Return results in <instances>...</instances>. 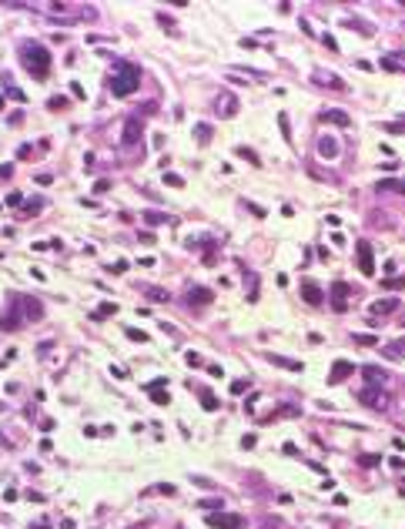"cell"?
<instances>
[{
	"label": "cell",
	"mask_w": 405,
	"mask_h": 529,
	"mask_svg": "<svg viewBox=\"0 0 405 529\" xmlns=\"http://www.w3.org/2000/svg\"><path fill=\"white\" fill-rule=\"evenodd\" d=\"M382 355H385V359H405V342H395V345H385V348H382Z\"/></svg>",
	"instance_id": "obj_19"
},
{
	"label": "cell",
	"mask_w": 405,
	"mask_h": 529,
	"mask_svg": "<svg viewBox=\"0 0 405 529\" xmlns=\"http://www.w3.org/2000/svg\"><path fill=\"white\" fill-rule=\"evenodd\" d=\"M301 298H305V302H308V305H322V302H325V295H322V288H318V285H315V282H305V285H301Z\"/></svg>",
	"instance_id": "obj_10"
},
{
	"label": "cell",
	"mask_w": 405,
	"mask_h": 529,
	"mask_svg": "<svg viewBox=\"0 0 405 529\" xmlns=\"http://www.w3.org/2000/svg\"><path fill=\"white\" fill-rule=\"evenodd\" d=\"M144 221H151V225H161V221H167V214H161V211H144Z\"/></svg>",
	"instance_id": "obj_27"
},
{
	"label": "cell",
	"mask_w": 405,
	"mask_h": 529,
	"mask_svg": "<svg viewBox=\"0 0 405 529\" xmlns=\"http://www.w3.org/2000/svg\"><path fill=\"white\" fill-rule=\"evenodd\" d=\"M375 188H378V191H399V194H405V178H382Z\"/></svg>",
	"instance_id": "obj_17"
},
{
	"label": "cell",
	"mask_w": 405,
	"mask_h": 529,
	"mask_svg": "<svg viewBox=\"0 0 405 529\" xmlns=\"http://www.w3.org/2000/svg\"><path fill=\"white\" fill-rule=\"evenodd\" d=\"M141 84V67L134 64H117V74H110V94L114 97H128L137 91Z\"/></svg>",
	"instance_id": "obj_1"
},
{
	"label": "cell",
	"mask_w": 405,
	"mask_h": 529,
	"mask_svg": "<svg viewBox=\"0 0 405 529\" xmlns=\"http://www.w3.org/2000/svg\"><path fill=\"white\" fill-rule=\"evenodd\" d=\"M322 121H325V124H335V128H351V117L345 111H338V107L322 111Z\"/></svg>",
	"instance_id": "obj_8"
},
{
	"label": "cell",
	"mask_w": 405,
	"mask_h": 529,
	"mask_svg": "<svg viewBox=\"0 0 405 529\" xmlns=\"http://www.w3.org/2000/svg\"><path fill=\"white\" fill-rule=\"evenodd\" d=\"M244 208L251 211V214H255V218H261V214H265V208H258V205H251V201H248V205H244Z\"/></svg>",
	"instance_id": "obj_37"
},
{
	"label": "cell",
	"mask_w": 405,
	"mask_h": 529,
	"mask_svg": "<svg viewBox=\"0 0 405 529\" xmlns=\"http://www.w3.org/2000/svg\"><path fill=\"white\" fill-rule=\"evenodd\" d=\"M244 389H248V382H231V392H235V396H241Z\"/></svg>",
	"instance_id": "obj_36"
},
{
	"label": "cell",
	"mask_w": 405,
	"mask_h": 529,
	"mask_svg": "<svg viewBox=\"0 0 405 529\" xmlns=\"http://www.w3.org/2000/svg\"><path fill=\"white\" fill-rule=\"evenodd\" d=\"M188 302L191 305H208L211 302V291H208V288H188Z\"/></svg>",
	"instance_id": "obj_18"
},
{
	"label": "cell",
	"mask_w": 405,
	"mask_h": 529,
	"mask_svg": "<svg viewBox=\"0 0 405 529\" xmlns=\"http://www.w3.org/2000/svg\"><path fill=\"white\" fill-rule=\"evenodd\" d=\"M208 526H215V529H241L244 519L235 516V512H215V516H208Z\"/></svg>",
	"instance_id": "obj_4"
},
{
	"label": "cell",
	"mask_w": 405,
	"mask_h": 529,
	"mask_svg": "<svg viewBox=\"0 0 405 529\" xmlns=\"http://www.w3.org/2000/svg\"><path fill=\"white\" fill-rule=\"evenodd\" d=\"M128 339H134V342H147V335H144V332H137V328H128Z\"/></svg>",
	"instance_id": "obj_33"
},
{
	"label": "cell",
	"mask_w": 405,
	"mask_h": 529,
	"mask_svg": "<svg viewBox=\"0 0 405 529\" xmlns=\"http://www.w3.org/2000/svg\"><path fill=\"white\" fill-rule=\"evenodd\" d=\"M20 57H24V64L30 67V74L37 77V80H44V77L51 74V54H47V47H40V44H24V51H20Z\"/></svg>",
	"instance_id": "obj_2"
},
{
	"label": "cell",
	"mask_w": 405,
	"mask_h": 529,
	"mask_svg": "<svg viewBox=\"0 0 405 529\" xmlns=\"http://www.w3.org/2000/svg\"><path fill=\"white\" fill-rule=\"evenodd\" d=\"M14 302L24 308V321L44 318V308H40V302H37V298H30V295H14Z\"/></svg>",
	"instance_id": "obj_3"
},
{
	"label": "cell",
	"mask_w": 405,
	"mask_h": 529,
	"mask_svg": "<svg viewBox=\"0 0 405 529\" xmlns=\"http://www.w3.org/2000/svg\"><path fill=\"white\" fill-rule=\"evenodd\" d=\"M351 342H358V345H365V348H368V345H375L378 339H375V335H355Z\"/></svg>",
	"instance_id": "obj_31"
},
{
	"label": "cell",
	"mask_w": 405,
	"mask_h": 529,
	"mask_svg": "<svg viewBox=\"0 0 405 529\" xmlns=\"http://www.w3.org/2000/svg\"><path fill=\"white\" fill-rule=\"evenodd\" d=\"M17 158H20V161H30V158H34V148H30V144H20Z\"/></svg>",
	"instance_id": "obj_29"
},
{
	"label": "cell",
	"mask_w": 405,
	"mask_h": 529,
	"mask_svg": "<svg viewBox=\"0 0 405 529\" xmlns=\"http://www.w3.org/2000/svg\"><path fill=\"white\" fill-rule=\"evenodd\" d=\"M318 154H322V158H338V141H335V137H325V134H322V137H318Z\"/></svg>",
	"instance_id": "obj_12"
},
{
	"label": "cell",
	"mask_w": 405,
	"mask_h": 529,
	"mask_svg": "<svg viewBox=\"0 0 405 529\" xmlns=\"http://www.w3.org/2000/svg\"><path fill=\"white\" fill-rule=\"evenodd\" d=\"M201 506H204V509H218V512H221V506H224V503H221V499H201Z\"/></svg>",
	"instance_id": "obj_32"
},
{
	"label": "cell",
	"mask_w": 405,
	"mask_h": 529,
	"mask_svg": "<svg viewBox=\"0 0 405 529\" xmlns=\"http://www.w3.org/2000/svg\"><path fill=\"white\" fill-rule=\"evenodd\" d=\"M278 124H281V137L292 141V128H288V114H278Z\"/></svg>",
	"instance_id": "obj_23"
},
{
	"label": "cell",
	"mask_w": 405,
	"mask_h": 529,
	"mask_svg": "<svg viewBox=\"0 0 405 529\" xmlns=\"http://www.w3.org/2000/svg\"><path fill=\"white\" fill-rule=\"evenodd\" d=\"M151 402H154V405H167V402H171L167 389H151Z\"/></svg>",
	"instance_id": "obj_20"
},
{
	"label": "cell",
	"mask_w": 405,
	"mask_h": 529,
	"mask_svg": "<svg viewBox=\"0 0 405 529\" xmlns=\"http://www.w3.org/2000/svg\"><path fill=\"white\" fill-rule=\"evenodd\" d=\"M349 285L345 282H335L331 285V308H335V312H345V308H349Z\"/></svg>",
	"instance_id": "obj_6"
},
{
	"label": "cell",
	"mask_w": 405,
	"mask_h": 529,
	"mask_svg": "<svg viewBox=\"0 0 405 529\" xmlns=\"http://www.w3.org/2000/svg\"><path fill=\"white\" fill-rule=\"evenodd\" d=\"M64 104H67V101H64V97H51V111H60V107H64Z\"/></svg>",
	"instance_id": "obj_35"
},
{
	"label": "cell",
	"mask_w": 405,
	"mask_h": 529,
	"mask_svg": "<svg viewBox=\"0 0 405 529\" xmlns=\"http://www.w3.org/2000/svg\"><path fill=\"white\" fill-rule=\"evenodd\" d=\"M114 312H117V305H114V302H110V305H101V308L94 312V318H108V315H114Z\"/></svg>",
	"instance_id": "obj_25"
},
{
	"label": "cell",
	"mask_w": 405,
	"mask_h": 529,
	"mask_svg": "<svg viewBox=\"0 0 405 529\" xmlns=\"http://www.w3.org/2000/svg\"><path fill=\"white\" fill-rule=\"evenodd\" d=\"M71 94H74V97H84V87H81L77 80H74V84H71Z\"/></svg>",
	"instance_id": "obj_41"
},
{
	"label": "cell",
	"mask_w": 405,
	"mask_h": 529,
	"mask_svg": "<svg viewBox=\"0 0 405 529\" xmlns=\"http://www.w3.org/2000/svg\"><path fill=\"white\" fill-rule=\"evenodd\" d=\"M20 201H24V194H20V191H10V194H7V205H20Z\"/></svg>",
	"instance_id": "obj_34"
},
{
	"label": "cell",
	"mask_w": 405,
	"mask_h": 529,
	"mask_svg": "<svg viewBox=\"0 0 405 529\" xmlns=\"http://www.w3.org/2000/svg\"><path fill=\"white\" fill-rule=\"evenodd\" d=\"M141 134H144V124H141V117H131L128 124H124V134H121L124 148H131V144H137V141H141Z\"/></svg>",
	"instance_id": "obj_5"
},
{
	"label": "cell",
	"mask_w": 405,
	"mask_h": 529,
	"mask_svg": "<svg viewBox=\"0 0 405 529\" xmlns=\"http://www.w3.org/2000/svg\"><path fill=\"white\" fill-rule=\"evenodd\" d=\"M40 205H44L40 198H30V201H27V208H24V214H40Z\"/></svg>",
	"instance_id": "obj_28"
},
{
	"label": "cell",
	"mask_w": 405,
	"mask_h": 529,
	"mask_svg": "<svg viewBox=\"0 0 405 529\" xmlns=\"http://www.w3.org/2000/svg\"><path fill=\"white\" fill-rule=\"evenodd\" d=\"M388 312H399V298H382V302L372 305V318H378V315H388Z\"/></svg>",
	"instance_id": "obj_13"
},
{
	"label": "cell",
	"mask_w": 405,
	"mask_h": 529,
	"mask_svg": "<svg viewBox=\"0 0 405 529\" xmlns=\"http://www.w3.org/2000/svg\"><path fill=\"white\" fill-rule=\"evenodd\" d=\"M362 402H365V405H372V409H388L385 392H375V389H365V392H362Z\"/></svg>",
	"instance_id": "obj_11"
},
{
	"label": "cell",
	"mask_w": 405,
	"mask_h": 529,
	"mask_svg": "<svg viewBox=\"0 0 405 529\" xmlns=\"http://www.w3.org/2000/svg\"><path fill=\"white\" fill-rule=\"evenodd\" d=\"M365 378H368V382H372V385H375V382H385L388 375H385V372H378L375 365H368V369H365Z\"/></svg>",
	"instance_id": "obj_21"
},
{
	"label": "cell",
	"mask_w": 405,
	"mask_h": 529,
	"mask_svg": "<svg viewBox=\"0 0 405 529\" xmlns=\"http://www.w3.org/2000/svg\"><path fill=\"white\" fill-rule=\"evenodd\" d=\"M268 362H271V365H281V369H288V372H301V369H305L301 362L285 359V355H271V352H268Z\"/></svg>",
	"instance_id": "obj_15"
},
{
	"label": "cell",
	"mask_w": 405,
	"mask_h": 529,
	"mask_svg": "<svg viewBox=\"0 0 405 529\" xmlns=\"http://www.w3.org/2000/svg\"><path fill=\"white\" fill-rule=\"evenodd\" d=\"M208 375H218L221 378V375H224V369H221V365H208Z\"/></svg>",
	"instance_id": "obj_40"
},
{
	"label": "cell",
	"mask_w": 405,
	"mask_h": 529,
	"mask_svg": "<svg viewBox=\"0 0 405 529\" xmlns=\"http://www.w3.org/2000/svg\"><path fill=\"white\" fill-rule=\"evenodd\" d=\"M198 141H201V144H208V141H211V124H198Z\"/></svg>",
	"instance_id": "obj_24"
},
{
	"label": "cell",
	"mask_w": 405,
	"mask_h": 529,
	"mask_svg": "<svg viewBox=\"0 0 405 529\" xmlns=\"http://www.w3.org/2000/svg\"><path fill=\"white\" fill-rule=\"evenodd\" d=\"M147 291V298H151V302H167V298H171V295H167V291H161V288H144Z\"/></svg>",
	"instance_id": "obj_22"
},
{
	"label": "cell",
	"mask_w": 405,
	"mask_h": 529,
	"mask_svg": "<svg viewBox=\"0 0 405 529\" xmlns=\"http://www.w3.org/2000/svg\"><path fill=\"white\" fill-rule=\"evenodd\" d=\"M188 365H201V355L198 352H188Z\"/></svg>",
	"instance_id": "obj_39"
},
{
	"label": "cell",
	"mask_w": 405,
	"mask_h": 529,
	"mask_svg": "<svg viewBox=\"0 0 405 529\" xmlns=\"http://www.w3.org/2000/svg\"><path fill=\"white\" fill-rule=\"evenodd\" d=\"M315 84H322V87H331V91H345V80L331 77L328 71H325V74H315Z\"/></svg>",
	"instance_id": "obj_16"
},
{
	"label": "cell",
	"mask_w": 405,
	"mask_h": 529,
	"mask_svg": "<svg viewBox=\"0 0 405 529\" xmlns=\"http://www.w3.org/2000/svg\"><path fill=\"white\" fill-rule=\"evenodd\" d=\"M351 369H355L351 362L338 359V362H335V365H331V375H328V382H331V385H335V382H345V378L351 375Z\"/></svg>",
	"instance_id": "obj_9"
},
{
	"label": "cell",
	"mask_w": 405,
	"mask_h": 529,
	"mask_svg": "<svg viewBox=\"0 0 405 529\" xmlns=\"http://www.w3.org/2000/svg\"><path fill=\"white\" fill-rule=\"evenodd\" d=\"M358 268H362V275H375V258H372V245L368 241H358Z\"/></svg>",
	"instance_id": "obj_7"
},
{
	"label": "cell",
	"mask_w": 405,
	"mask_h": 529,
	"mask_svg": "<svg viewBox=\"0 0 405 529\" xmlns=\"http://www.w3.org/2000/svg\"><path fill=\"white\" fill-rule=\"evenodd\" d=\"M218 101H221V117H235L238 114V97L235 94H221Z\"/></svg>",
	"instance_id": "obj_14"
},
{
	"label": "cell",
	"mask_w": 405,
	"mask_h": 529,
	"mask_svg": "<svg viewBox=\"0 0 405 529\" xmlns=\"http://www.w3.org/2000/svg\"><path fill=\"white\" fill-rule=\"evenodd\" d=\"M164 185H171V188H181L184 178H181V174H174V171H167V174H164Z\"/></svg>",
	"instance_id": "obj_26"
},
{
	"label": "cell",
	"mask_w": 405,
	"mask_h": 529,
	"mask_svg": "<svg viewBox=\"0 0 405 529\" xmlns=\"http://www.w3.org/2000/svg\"><path fill=\"white\" fill-rule=\"evenodd\" d=\"M322 40H325V47H328V51H338V44H335V37H328V34H325Z\"/></svg>",
	"instance_id": "obj_42"
},
{
	"label": "cell",
	"mask_w": 405,
	"mask_h": 529,
	"mask_svg": "<svg viewBox=\"0 0 405 529\" xmlns=\"http://www.w3.org/2000/svg\"><path fill=\"white\" fill-rule=\"evenodd\" d=\"M137 238H141V241H144V245H154V235H151V231H141V235H137Z\"/></svg>",
	"instance_id": "obj_38"
},
{
	"label": "cell",
	"mask_w": 405,
	"mask_h": 529,
	"mask_svg": "<svg viewBox=\"0 0 405 529\" xmlns=\"http://www.w3.org/2000/svg\"><path fill=\"white\" fill-rule=\"evenodd\" d=\"M201 405L208 409V412H215V409H218V398H215V396H201Z\"/></svg>",
	"instance_id": "obj_30"
}]
</instances>
